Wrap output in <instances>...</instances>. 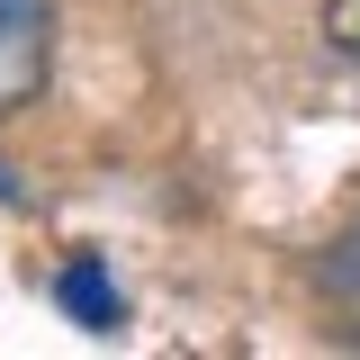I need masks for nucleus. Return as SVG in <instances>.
<instances>
[{
	"instance_id": "nucleus-1",
	"label": "nucleus",
	"mask_w": 360,
	"mask_h": 360,
	"mask_svg": "<svg viewBox=\"0 0 360 360\" xmlns=\"http://www.w3.org/2000/svg\"><path fill=\"white\" fill-rule=\"evenodd\" d=\"M54 63V9L45 0H0V108H27Z\"/></svg>"
},
{
	"instance_id": "nucleus-3",
	"label": "nucleus",
	"mask_w": 360,
	"mask_h": 360,
	"mask_svg": "<svg viewBox=\"0 0 360 360\" xmlns=\"http://www.w3.org/2000/svg\"><path fill=\"white\" fill-rule=\"evenodd\" d=\"M324 288H333V297H360V234H342V243L324 252Z\"/></svg>"
},
{
	"instance_id": "nucleus-2",
	"label": "nucleus",
	"mask_w": 360,
	"mask_h": 360,
	"mask_svg": "<svg viewBox=\"0 0 360 360\" xmlns=\"http://www.w3.org/2000/svg\"><path fill=\"white\" fill-rule=\"evenodd\" d=\"M63 297H72V315H82V324H99V333L117 324V288H108L99 270H63Z\"/></svg>"
},
{
	"instance_id": "nucleus-4",
	"label": "nucleus",
	"mask_w": 360,
	"mask_h": 360,
	"mask_svg": "<svg viewBox=\"0 0 360 360\" xmlns=\"http://www.w3.org/2000/svg\"><path fill=\"white\" fill-rule=\"evenodd\" d=\"M324 45L333 54H360V0H324Z\"/></svg>"
},
{
	"instance_id": "nucleus-5",
	"label": "nucleus",
	"mask_w": 360,
	"mask_h": 360,
	"mask_svg": "<svg viewBox=\"0 0 360 360\" xmlns=\"http://www.w3.org/2000/svg\"><path fill=\"white\" fill-rule=\"evenodd\" d=\"M0 198H9V172H0Z\"/></svg>"
}]
</instances>
